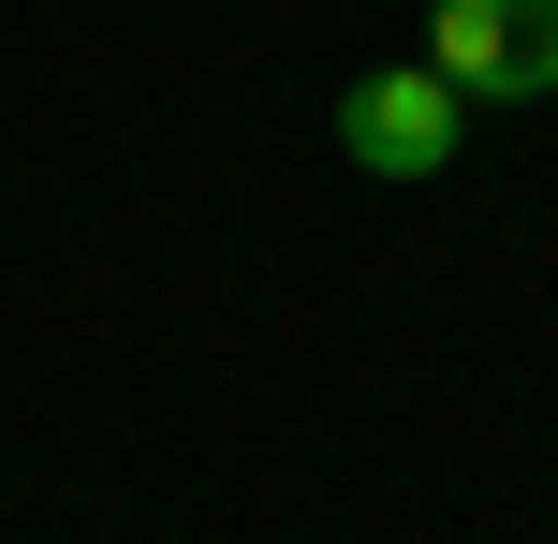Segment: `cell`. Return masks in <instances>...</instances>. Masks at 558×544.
Here are the masks:
<instances>
[{
  "mask_svg": "<svg viewBox=\"0 0 558 544\" xmlns=\"http://www.w3.org/2000/svg\"><path fill=\"white\" fill-rule=\"evenodd\" d=\"M426 74L456 104H544L558 88V0H441L426 15Z\"/></svg>",
  "mask_w": 558,
  "mask_h": 544,
  "instance_id": "cell-1",
  "label": "cell"
},
{
  "mask_svg": "<svg viewBox=\"0 0 558 544\" xmlns=\"http://www.w3.org/2000/svg\"><path fill=\"white\" fill-rule=\"evenodd\" d=\"M456 133H471V104H456L426 59H383V74L338 88V147H353L367 177H441V162H456Z\"/></svg>",
  "mask_w": 558,
  "mask_h": 544,
  "instance_id": "cell-2",
  "label": "cell"
}]
</instances>
